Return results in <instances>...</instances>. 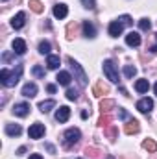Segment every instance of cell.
Instances as JSON below:
<instances>
[{
    "instance_id": "6da1fadb",
    "label": "cell",
    "mask_w": 157,
    "mask_h": 159,
    "mask_svg": "<svg viewBox=\"0 0 157 159\" xmlns=\"http://www.w3.org/2000/svg\"><path fill=\"white\" fill-rule=\"evenodd\" d=\"M20 74H22V65H17V69L13 72H9L7 69H2L0 70V81L4 87H13L20 80Z\"/></svg>"
},
{
    "instance_id": "7a4b0ae2",
    "label": "cell",
    "mask_w": 157,
    "mask_h": 159,
    "mask_svg": "<svg viewBox=\"0 0 157 159\" xmlns=\"http://www.w3.org/2000/svg\"><path fill=\"white\" fill-rule=\"evenodd\" d=\"M79 139H81V133L78 128H69L63 135V144H65V148H72L74 144H78Z\"/></svg>"
},
{
    "instance_id": "3957f363",
    "label": "cell",
    "mask_w": 157,
    "mask_h": 159,
    "mask_svg": "<svg viewBox=\"0 0 157 159\" xmlns=\"http://www.w3.org/2000/svg\"><path fill=\"white\" fill-rule=\"evenodd\" d=\"M67 61H69V65H70V69H72V72H74V80H78L79 85L85 87V85H87V76H85L81 65H79L78 61H74L72 57H67Z\"/></svg>"
},
{
    "instance_id": "277c9868",
    "label": "cell",
    "mask_w": 157,
    "mask_h": 159,
    "mask_svg": "<svg viewBox=\"0 0 157 159\" xmlns=\"http://www.w3.org/2000/svg\"><path fill=\"white\" fill-rule=\"evenodd\" d=\"M104 74L105 78L113 83H118V70H117V65L111 61V59H105L104 61Z\"/></svg>"
},
{
    "instance_id": "5b68a950",
    "label": "cell",
    "mask_w": 157,
    "mask_h": 159,
    "mask_svg": "<svg viewBox=\"0 0 157 159\" xmlns=\"http://www.w3.org/2000/svg\"><path fill=\"white\" fill-rule=\"evenodd\" d=\"M28 135H30V139H41L44 135V124H41V122L32 124L28 129Z\"/></svg>"
},
{
    "instance_id": "8992f818",
    "label": "cell",
    "mask_w": 157,
    "mask_h": 159,
    "mask_svg": "<svg viewBox=\"0 0 157 159\" xmlns=\"http://www.w3.org/2000/svg\"><path fill=\"white\" fill-rule=\"evenodd\" d=\"M137 109H139L141 113H150V111L154 109V100H152V98H142V100H139V102H137Z\"/></svg>"
},
{
    "instance_id": "52a82bcc",
    "label": "cell",
    "mask_w": 157,
    "mask_h": 159,
    "mask_svg": "<svg viewBox=\"0 0 157 159\" xmlns=\"http://www.w3.org/2000/svg\"><path fill=\"white\" fill-rule=\"evenodd\" d=\"M13 113H15L17 117H26V115L30 113V104H26V102L15 104V106H13Z\"/></svg>"
},
{
    "instance_id": "ba28073f",
    "label": "cell",
    "mask_w": 157,
    "mask_h": 159,
    "mask_svg": "<svg viewBox=\"0 0 157 159\" xmlns=\"http://www.w3.org/2000/svg\"><path fill=\"white\" fill-rule=\"evenodd\" d=\"M24 22H26V15H24V11H19V13L11 19V26H13L15 30H20V28L24 26Z\"/></svg>"
},
{
    "instance_id": "9c48e42d",
    "label": "cell",
    "mask_w": 157,
    "mask_h": 159,
    "mask_svg": "<svg viewBox=\"0 0 157 159\" xmlns=\"http://www.w3.org/2000/svg\"><path fill=\"white\" fill-rule=\"evenodd\" d=\"M67 15H69L67 4H56V6H54V17H56V19H65Z\"/></svg>"
},
{
    "instance_id": "30bf717a",
    "label": "cell",
    "mask_w": 157,
    "mask_h": 159,
    "mask_svg": "<svg viewBox=\"0 0 157 159\" xmlns=\"http://www.w3.org/2000/svg\"><path fill=\"white\" fill-rule=\"evenodd\" d=\"M69 117H70V109H69L67 106H61V107L56 111V120H57V122H67Z\"/></svg>"
},
{
    "instance_id": "8fae6325",
    "label": "cell",
    "mask_w": 157,
    "mask_h": 159,
    "mask_svg": "<svg viewBox=\"0 0 157 159\" xmlns=\"http://www.w3.org/2000/svg\"><path fill=\"white\" fill-rule=\"evenodd\" d=\"M122 30H124V24H122L120 20H113V22L109 24V35H111V37H118V35L122 34Z\"/></svg>"
},
{
    "instance_id": "7c38bea8",
    "label": "cell",
    "mask_w": 157,
    "mask_h": 159,
    "mask_svg": "<svg viewBox=\"0 0 157 159\" xmlns=\"http://www.w3.org/2000/svg\"><path fill=\"white\" fill-rule=\"evenodd\" d=\"M35 94H37V85H35V83H26V85L22 87V96L34 98Z\"/></svg>"
},
{
    "instance_id": "4fadbf2b",
    "label": "cell",
    "mask_w": 157,
    "mask_h": 159,
    "mask_svg": "<svg viewBox=\"0 0 157 159\" xmlns=\"http://www.w3.org/2000/svg\"><path fill=\"white\" fill-rule=\"evenodd\" d=\"M126 44H128V46H139V44H141V35H139L137 32H129V34L126 35Z\"/></svg>"
},
{
    "instance_id": "5bb4252c",
    "label": "cell",
    "mask_w": 157,
    "mask_h": 159,
    "mask_svg": "<svg viewBox=\"0 0 157 159\" xmlns=\"http://www.w3.org/2000/svg\"><path fill=\"white\" fill-rule=\"evenodd\" d=\"M11 46H13V52L19 54V56H22L26 52V43H24V39H15L11 43Z\"/></svg>"
},
{
    "instance_id": "9a60e30c",
    "label": "cell",
    "mask_w": 157,
    "mask_h": 159,
    "mask_svg": "<svg viewBox=\"0 0 157 159\" xmlns=\"http://www.w3.org/2000/svg\"><path fill=\"white\" fill-rule=\"evenodd\" d=\"M6 133L9 137H19L22 133V128L19 124H6Z\"/></svg>"
},
{
    "instance_id": "2e32d148",
    "label": "cell",
    "mask_w": 157,
    "mask_h": 159,
    "mask_svg": "<svg viewBox=\"0 0 157 159\" xmlns=\"http://www.w3.org/2000/svg\"><path fill=\"white\" fill-rule=\"evenodd\" d=\"M126 133L128 135H133V133H139V129H141V126H139V122L135 119H131V120H128V124H126Z\"/></svg>"
},
{
    "instance_id": "e0dca14e",
    "label": "cell",
    "mask_w": 157,
    "mask_h": 159,
    "mask_svg": "<svg viewBox=\"0 0 157 159\" xmlns=\"http://www.w3.org/2000/svg\"><path fill=\"white\" fill-rule=\"evenodd\" d=\"M83 35H85V37H89V39L96 37V28H94L89 20H85V22H83Z\"/></svg>"
},
{
    "instance_id": "ac0fdd59",
    "label": "cell",
    "mask_w": 157,
    "mask_h": 159,
    "mask_svg": "<svg viewBox=\"0 0 157 159\" xmlns=\"http://www.w3.org/2000/svg\"><path fill=\"white\" fill-rule=\"evenodd\" d=\"M59 65H61V59H59V56H48V57H46V67H48L50 70H56V69H59Z\"/></svg>"
},
{
    "instance_id": "d6986e66",
    "label": "cell",
    "mask_w": 157,
    "mask_h": 159,
    "mask_svg": "<svg viewBox=\"0 0 157 159\" xmlns=\"http://www.w3.org/2000/svg\"><path fill=\"white\" fill-rule=\"evenodd\" d=\"M148 89H150L148 80H137V81H135V91H137V93L144 94V93H148Z\"/></svg>"
},
{
    "instance_id": "ffe728a7",
    "label": "cell",
    "mask_w": 157,
    "mask_h": 159,
    "mask_svg": "<svg viewBox=\"0 0 157 159\" xmlns=\"http://www.w3.org/2000/svg\"><path fill=\"white\" fill-rule=\"evenodd\" d=\"M57 83H59V85H69V83H70V80H72V76H70V74H69V72H67V70H61V72H57Z\"/></svg>"
},
{
    "instance_id": "44dd1931",
    "label": "cell",
    "mask_w": 157,
    "mask_h": 159,
    "mask_svg": "<svg viewBox=\"0 0 157 159\" xmlns=\"http://www.w3.org/2000/svg\"><path fill=\"white\" fill-rule=\"evenodd\" d=\"M92 93H94V96H104V94L109 93V87L104 85V83H96V85L92 87Z\"/></svg>"
},
{
    "instance_id": "7402d4cb",
    "label": "cell",
    "mask_w": 157,
    "mask_h": 159,
    "mask_svg": "<svg viewBox=\"0 0 157 159\" xmlns=\"http://www.w3.org/2000/svg\"><path fill=\"white\" fill-rule=\"evenodd\" d=\"M52 107H56V102H54V100H44V102H41L39 104V111L41 113H48Z\"/></svg>"
},
{
    "instance_id": "603a6c76",
    "label": "cell",
    "mask_w": 157,
    "mask_h": 159,
    "mask_svg": "<svg viewBox=\"0 0 157 159\" xmlns=\"http://www.w3.org/2000/svg\"><path fill=\"white\" fill-rule=\"evenodd\" d=\"M30 9L35 11V13H43L44 11V6H43L41 0H30Z\"/></svg>"
},
{
    "instance_id": "cb8c5ba5",
    "label": "cell",
    "mask_w": 157,
    "mask_h": 159,
    "mask_svg": "<svg viewBox=\"0 0 157 159\" xmlns=\"http://www.w3.org/2000/svg\"><path fill=\"white\" fill-rule=\"evenodd\" d=\"M115 107V100H102L100 102V109H102V113H107L109 109H113Z\"/></svg>"
},
{
    "instance_id": "d4e9b609",
    "label": "cell",
    "mask_w": 157,
    "mask_h": 159,
    "mask_svg": "<svg viewBox=\"0 0 157 159\" xmlns=\"http://www.w3.org/2000/svg\"><path fill=\"white\" fill-rule=\"evenodd\" d=\"M142 146H144V150H148V152H157V143L154 139H146V141L142 143Z\"/></svg>"
},
{
    "instance_id": "484cf974",
    "label": "cell",
    "mask_w": 157,
    "mask_h": 159,
    "mask_svg": "<svg viewBox=\"0 0 157 159\" xmlns=\"http://www.w3.org/2000/svg\"><path fill=\"white\" fill-rule=\"evenodd\" d=\"M50 50H52V44H50L48 41H41V43H39V52H41V54L50 56Z\"/></svg>"
},
{
    "instance_id": "4316f807",
    "label": "cell",
    "mask_w": 157,
    "mask_h": 159,
    "mask_svg": "<svg viewBox=\"0 0 157 159\" xmlns=\"http://www.w3.org/2000/svg\"><path fill=\"white\" fill-rule=\"evenodd\" d=\"M135 74H137V69H135L133 65H126V67H124V76H126V78L131 80Z\"/></svg>"
},
{
    "instance_id": "83f0119b",
    "label": "cell",
    "mask_w": 157,
    "mask_h": 159,
    "mask_svg": "<svg viewBox=\"0 0 157 159\" xmlns=\"http://www.w3.org/2000/svg\"><path fill=\"white\" fill-rule=\"evenodd\" d=\"M139 28L144 30V32H148V30L152 28V22H150L148 19H141V20H139Z\"/></svg>"
},
{
    "instance_id": "f1b7e54d",
    "label": "cell",
    "mask_w": 157,
    "mask_h": 159,
    "mask_svg": "<svg viewBox=\"0 0 157 159\" xmlns=\"http://www.w3.org/2000/svg\"><path fill=\"white\" fill-rule=\"evenodd\" d=\"M109 122H111V117H109V115H104V117L98 119V126L105 128V126H109Z\"/></svg>"
},
{
    "instance_id": "f546056e",
    "label": "cell",
    "mask_w": 157,
    "mask_h": 159,
    "mask_svg": "<svg viewBox=\"0 0 157 159\" xmlns=\"http://www.w3.org/2000/svg\"><path fill=\"white\" fill-rule=\"evenodd\" d=\"M32 72H34V76H37V78H44V74H46V72L41 69L39 65H35V67L32 69Z\"/></svg>"
},
{
    "instance_id": "4dcf8cb0",
    "label": "cell",
    "mask_w": 157,
    "mask_h": 159,
    "mask_svg": "<svg viewBox=\"0 0 157 159\" xmlns=\"http://www.w3.org/2000/svg\"><path fill=\"white\" fill-rule=\"evenodd\" d=\"M118 119L120 120H131V117H129V113H128L126 109L120 107V109H118Z\"/></svg>"
},
{
    "instance_id": "1f68e13d",
    "label": "cell",
    "mask_w": 157,
    "mask_h": 159,
    "mask_svg": "<svg viewBox=\"0 0 157 159\" xmlns=\"http://www.w3.org/2000/svg\"><path fill=\"white\" fill-rule=\"evenodd\" d=\"M67 98H69V100H76V98H78V91H76V89H69V91H67Z\"/></svg>"
},
{
    "instance_id": "d6a6232c",
    "label": "cell",
    "mask_w": 157,
    "mask_h": 159,
    "mask_svg": "<svg viewBox=\"0 0 157 159\" xmlns=\"http://www.w3.org/2000/svg\"><path fill=\"white\" fill-rule=\"evenodd\" d=\"M81 4H83V7H87V9H94V6H96L94 0H81Z\"/></svg>"
},
{
    "instance_id": "836d02e7",
    "label": "cell",
    "mask_w": 157,
    "mask_h": 159,
    "mask_svg": "<svg viewBox=\"0 0 157 159\" xmlns=\"http://www.w3.org/2000/svg\"><path fill=\"white\" fill-rule=\"evenodd\" d=\"M107 137H109L111 141H115V139H117V128H111V129H107Z\"/></svg>"
},
{
    "instance_id": "e575fe53",
    "label": "cell",
    "mask_w": 157,
    "mask_h": 159,
    "mask_svg": "<svg viewBox=\"0 0 157 159\" xmlns=\"http://www.w3.org/2000/svg\"><path fill=\"white\" fill-rule=\"evenodd\" d=\"M118 20H120V22H122L124 26H126V24H131V19H129V15H122V17H120Z\"/></svg>"
},
{
    "instance_id": "d590c367",
    "label": "cell",
    "mask_w": 157,
    "mask_h": 159,
    "mask_svg": "<svg viewBox=\"0 0 157 159\" xmlns=\"http://www.w3.org/2000/svg\"><path fill=\"white\" fill-rule=\"evenodd\" d=\"M85 154H89V156H98V150H96V148H87Z\"/></svg>"
},
{
    "instance_id": "8d00e7d4",
    "label": "cell",
    "mask_w": 157,
    "mask_h": 159,
    "mask_svg": "<svg viewBox=\"0 0 157 159\" xmlns=\"http://www.w3.org/2000/svg\"><path fill=\"white\" fill-rule=\"evenodd\" d=\"M46 91H48V93H56V85H52V83L46 85Z\"/></svg>"
},
{
    "instance_id": "74e56055",
    "label": "cell",
    "mask_w": 157,
    "mask_h": 159,
    "mask_svg": "<svg viewBox=\"0 0 157 159\" xmlns=\"http://www.w3.org/2000/svg\"><path fill=\"white\" fill-rule=\"evenodd\" d=\"M24 152H26V148H24V146H22V148H19V150H17V156H22V154H24Z\"/></svg>"
},
{
    "instance_id": "f35d334b",
    "label": "cell",
    "mask_w": 157,
    "mask_h": 159,
    "mask_svg": "<svg viewBox=\"0 0 157 159\" xmlns=\"http://www.w3.org/2000/svg\"><path fill=\"white\" fill-rule=\"evenodd\" d=\"M155 39H157V34H155ZM150 52H157V43L152 46V48H150Z\"/></svg>"
},
{
    "instance_id": "ab89813d",
    "label": "cell",
    "mask_w": 157,
    "mask_h": 159,
    "mask_svg": "<svg viewBox=\"0 0 157 159\" xmlns=\"http://www.w3.org/2000/svg\"><path fill=\"white\" fill-rule=\"evenodd\" d=\"M30 159H43V157H41L39 154H32V156H30Z\"/></svg>"
},
{
    "instance_id": "60d3db41",
    "label": "cell",
    "mask_w": 157,
    "mask_h": 159,
    "mask_svg": "<svg viewBox=\"0 0 157 159\" xmlns=\"http://www.w3.org/2000/svg\"><path fill=\"white\" fill-rule=\"evenodd\" d=\"M46 148H48V152H52V154H54V152H56V150H54V146H52V144H46Z\"/></svg>"
},
{
    "instance_id": "b9f144b4",
    "label": "cell",
    "mask_w": 157,
    "mask_h": 159,
    "mask_svg": "<svg viewBox=\"0 0 157 159\" xmlns=\"http://www.w3.org/2000/svg\"><path fill=\"white\" fill-rule=\"evenodd\" d=\"M154 93H155V94H157V83H155V85H154Z\"/></svg>"
},
{
    "instance_id": "7bdbcfd3",
    "label": "cell",
    "mask_w": 157,
    "mask_h": 159,
    "mask_svg": "<svg viewBox=\"0 0 157 159\" xmlns=\"http://www.w3.org/2000/svg\"><path fill=\"white\" fill-rule=\"evenodd\" d=\"M105 159H115V157H113V156H107V157H105Z\"/></svg>"
}]
</instances>
